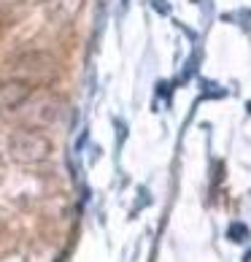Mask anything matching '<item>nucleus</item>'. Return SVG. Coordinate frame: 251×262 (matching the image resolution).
<instances>
[{"label": "nucleus", "mask_w": 251, "mask_h": 262, "mask_svg": "<svg viewBox=\"0 0 251 262\" xmlns=\"http://www.w3.org/2000/svg\"><path fill=\"white\" fill-rule=\"evenodd\" d=\"M52 141L46 138L43 133L38 130H16L11 133V138H8V151H11V157L22 165H38V162H46L52 157Z\"/></svg>", "instance_id": "f257e3e1"}, {"label": "nucleus", "mask_w": 251, "mask_h": 262, "mask_svg": "<svg viewBox=\"0 0 251 262\" xmlns=\"http://www.w3.org/2000/svg\"><path fill=\"white\" fill-rule=\"evenodd\" d=\"M33 95V86L30 81H22V79H8V81H0V111H16L30 100Z\"/></svg>", "instance_id": "f03ea898"}]
</instances>
